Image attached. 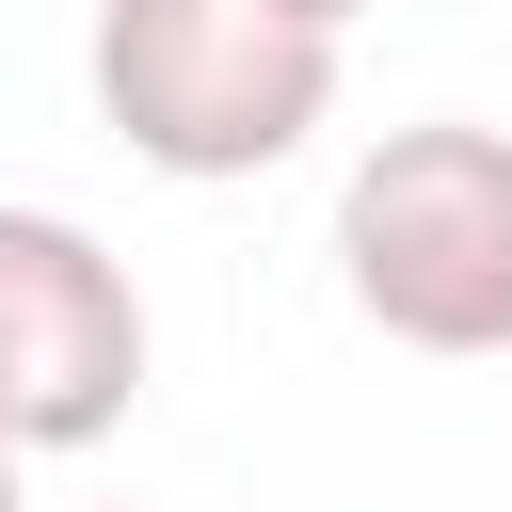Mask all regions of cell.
<instances>
[{
    "instance_id": "obj_3",
    "label": "cell",
    "mask_w": 512,
    "mask_h": 512,
    "mask_svg": "<svg viewBox=\"0 0 512 512\" xmlns=\"http://www.w3.org/2000/svg\"><path fill=\"white\" fill-rule=\"evenodd\" d=\"M128 400H144L128 256L80 208H0V432L48 464V448H96Z\"/></svg>"
},
{
    "instance_id": "obj_4",
    "label": "cell",
    "mask_w": 512,
    "mask_h": 512,
    "mask_svg": "<svg viewBox=\"0 0 512 512\" xmlns=\"http://www.w3.org/2000/svg\"><path fill=\"white\" fill-rule=\"evenodd\" d=\"M288 16H304V32H352V16H368V0H288Z\"/></svg>"
},
{
    "instance_id": "obj_1",
    "label": "cell",
    "mask_w": 512,
    "mask_h": 512,
    "mask_svg": "<svg viewBox=\"0 0 512 512\" xmlns=\"http://www.w3.org/2000/svg\"><path fill=\"white\" fill-rule=\"evenodd\" d=\"M80 80H96V128L144 176L224 192V176H272V160L320 144L336 32H304L288 0H96Z\"/></svg>"
},
{
    "instance_id": "obj_2",
    "label": "cell",
    "mask_w": 512,
    "mask_h": 512,
    "mask_svg": "<svg viewBox=\"0 0 512 512\" xmlns=\"http://www.w3.org/2000/svg\"><path fill=\"white\" fill-rule=\"evenodd\" d=\"M336 288L400 352H512V128L416 112L336 176Z\"/></svg>"
},
{
    "instance_id": "obj_5",
    "label": "cell",
    "mask_w": 512,
    "mask_h": 512,
    "mask_svg": "<svg viewBox=\"0 0 512 512\" xmlns=\"http://www.w3.org/2000/svg\"><path fill=\"white\" fill-rule=\"evenodd\" d=\"M16 480H32V448H16V432H0V512H16Z\"/></svg>"
}]
</instances>
